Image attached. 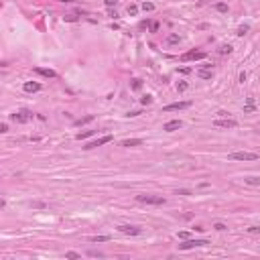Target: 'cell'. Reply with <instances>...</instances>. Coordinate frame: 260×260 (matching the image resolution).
<instances>
[{"label":"cell","mask_w":260,"mask_h":260,"mask_svg":"<svg viewBox=\"0 0 260 260\" xmlns=\"http://www.w3.org/2000/svg\"><path fill=\"white\" fill-rule=\"evenodd\" d=\"M138 203H146V205H165L167 199L161 195H136Z\"/></svg>","instance_id":"1"},{"label":"cell","mask_w":260,"mask_h":260,"mask_svg":"<svg viewBox=\"0 0 260 260\" xmlns=\"http://www.w3.org/2000/svg\"><path fill=\"white\" fill-rule=\"evenodd\" d=\"M228 158L230 161H256L258 155L256 152H232Z\"/></svg>","instance_id":"2"},{"label":"cell","mask_w":260,"mask_h":260,"mask_svg":"<svg viewBox=\"0 0 260 260\" xmlns=\"http://www.w3.org/2000/svg\"><path fill=\"white\" fill-rule=\"evenodd\" d=\"M114 140V136L112 134H106V136H100V138H96V140H92V142H88L83 148H96V146H102V144H106V142H112Z\"/></svg>","instance_id":"3"},{"label":"cell","mask_w":260,"mask_h":260,"mask_svg":"<svg viewBox=\"0 0 260 260\" xmlns=\"http://www.w3.org/2000/svg\"><path fill=\"white\" fill-rule=\"evenodd\" d=\"M209 244L207 240H187L183 244H179V250H191V248H197V246H205Z\"/></svg>","instance_id":"4"},{"label":"cell","mask_w":260,"mask_h":260,"mask_svg":"<svg viewBox=\"0 0 260 260\" xmlns=\"http://www.w3.org/2000/svg\"><path fill=\"white\" fill-rule=\"evenodd\" d=\"M10 118H12L14 122H18V124H25V122H28V120L33 118V114H31L28 110H21V112H16V114H12Z\"/></svg>","instance_id":"5"},{"label":"cell","mask_w":260,"mask_h":260,"mask_svg":"<svg viewBox=\"0 0 260 260\" xmlns=\"http://www.w3.org/2000/svg\"><path fill=\"white\" fill-rule=\"evenodd\" d=\"M215 128H236V120L232 118H218L215 122H213Z\"/></svg>","instance_id":"6"},{"label":"cell","mask_w":260,"mask_h":260,"mask_svg":"<svg viewBox=\"0 0 260 260\" xmlns=\"http://www.w3.org/2000/svg\"><path fill=\"white\" fill-rule=\"evenodd\" d=\"M118 232L126 234V236H140L142 230H140L138 226H118Z\"/></svg>","instance_id":"7"},{"label":"cell","mask_w":260,"mask_h":260,"mask_svg":"<svg viewBox=\"0 0 260 260\" xmlns=\"http://www.w3.org/2000/svg\"><path fill=\"white\" fill-rule=\"evenodd\" d=\"M191 59H205V53L203 51H189L181 57V61H191Z\"/></svg>","instance_id":"8"},{"label":"cell","mask_w":260,"mask_h":260,"mask_svg":"<svg viewBox=\"0 0 260 260\" xmlns=\"http://www.w3.org/2000/svg\"><path fill=\"white\" fill-rule=\"evenodd\" d=\"M191 106V102H177V104H169L165 106V112H175V110H185Z\"/></svg>","instance_id":"9"},{"label":"cell","mask_w":260,"mask_h":260,"mask_svg":"<svg viewBox=\"0 0 260 260\" xmlns=\"http://www.w3.org/2000/svg\"><path fill=\"white\" fill-rule=\"evenodd\" d=\"M181 126H183L181 120H169V122L163 126V130H167V132H175V130H179Z\"/></svg>","instance_id":"10"},{"label":"cell","mask_w":260,"mask_h":260,"mask_svg":"<svg viewBox=\"0 0 260 260\" xmlns=\"http://www.w3.org/2000/svg\"><path fill=\"white\" fill-rule=\"evenodd\" d=\"M22 89H25L27 94H35V92H39V89H41V83H39V82H27L25 85H22Z\"/></svg>","instance_id":"11"},{"label":"cell","mask_w":260,"mask_h":260,"mask_svg":"<svg viewBox=\"0 0 260 260\" xmlns=\"http://www.w3.org/2000/svg\"><path fill=\"white\" fill-rule=\"evenodd\" d=\"M35 73H39V75H43V77H49V79L57 77V73H55L53 69H45V67H35Z\"/></svg>","instance_id":"12"},{"label":"cell","mask_w":260,"mask_h":260,"mask_svg":"<svg viewBox=\"0 0 260 260\" xmlns=\"http://www.w3.org/2000/svg\"><path fill=\"white\" fill-rule=\"evenodd\" d=\"M142 144V138H126V140H122V146H126V148H130V146H140Z\"/></svg>","instance_id":"13"},{"label":"cell","mask_w":260,"mask_h":260,"mask_svg":"<svg viewBox=\"0 0 260 260\" xmlns=\"http://www.w3.org/2000/svg\"><path fill=\"white\" fill-rule=\"evenodd\" d=\"M197 75L201 77V79H212V77H213V73L209 71V69H199V71H197Z\"/></svg>","instance_id":"14"},{"label":"cell","mask_w":260,"mask_h":260,"mask_svg":"<svg viewBox=\"0 0 260 260\" xmlns=\"http://www.w3.org/2000/svg\"><path fill=\"white\" fill-rule=\"evenodd\" d=\"M92 134H96V130H85V132H79L77 134V140H83V138H88V136H92Z\"/></svg>","instance_id":"15"},{"label":"cell","mask_w":260,"mask_h":260,"mask_svg":"<svg viewBox=\"0 0 260 260\" xmlns=\"http://www.w3.org/2000/svg\"><path fill=\"white\" fill-rule=\"evenodd\" d=\"M248 31H250V25H242V27H238V37H244V35L248 33Z\"/></svg>","instance_id":"16"},{"label":"cell","mask_w":260,"mask_h":260,"mask_svg":"<svg viewBox=\"0 0 260 260\" xmlns=\"http://www.w3.org/2000/svg\"><path fill=\"white\" fill-rule=\"evenodd\" d=\"M244 183H248V185H260V179L258 177H244Z\"/></svg>","instance_id":"17"},{"label":"cell","mask_w":260,"mask_h":260,"mask_svg":"<svg viewBox=\"0 0 260 260\" xmlns=\"http://www.w3.org/2000/svg\"><path fill=\"white\" fill-rule=\"evenodd\" d=\"M140 8H142L144 12H152V10H155V4H152V2H142Z\"/></svg>","instance_id":"18"},{"label":"cell","mask_w":260,"mask_h":260,"mask_svg":"<svg viewBox=\"0 0 260 260\" xmlns=\"http://www.w3.org/2000/svg\"><path fill=\"white\" fill-rule=\"evenodd\" d=\"M110 236H92L89 238V242H108Z\"/></svg>","instance_id":"19"},{"label":"cell","mask_w":260,"mask_h":260,"mask_svg":"<svg viewBox=\"0 0 260 260\" xmlns=\"http://www.w3.org/2000/svg\"><path fill=\"white\" fill-rule=\"evenodd\" d=\"M219 53L222 55H230L232 53V45H222V47H219Z\"/></svg>","instance_id":"20"},{"label":"cell","mask_w":260,"mask_h":260,"mask_svg":"<svg viewBox=\"0 0 260 260\" xmlns=\"http://www.w3.org/2000/svg\"><path fill=\"white\" fill-rule=\"evenodd\" d=\"M254 112H256V106H254V104H246V106H244V114H254Z\"/></svg>","instance_id":"21"},{"label":"cell","mask_w":260,"mask_h":260,"mask_svg":"<svg viewBox=\"0 0 260 260\" xmlns=\"http://www.w3.org/2000/svg\"><path fill=\"white\" fill-rule=\"evenodd\" d=\"M92 120H94V116H92V114H89V116L82 118V120H77V122H75V126H82V124H88V122H92Z\"/></svg>","instance_id":"22"},{"label":"cell","mask_w":260,"mask_h":260,"mask_svg":"<svg viewBox=\"0 0 260 260\" xmlns=\"http://www.w3.org/2000/svg\"><path fill=\"white\" fill-rule=\"evenodd\" d=\"M128 14H130V16H136V14H138V6H136V4H128Z\"/></svg>","instance_id":"23"},{"label":"cell","mask_w":260,"mask_h":260,"mask_svg":"<svg viewBox=\"0 0 260 260\" xmlns=\"http://www.w3.org/2000/svg\"><path fill=\"white\" fill-rule=\"evenodd\" d=\"M140 104H142V106H148V104H152V96H148V94H146V96H142V98H140Z\"/></svg>","instance_id":"24"},{"label":"cell","mask_w":260,"mask_h":260,"mask_svg":"<svg viewBox=\"0 0 260 260\" xmlns=\"http://www.w3.org/2000/svg\"><path fill=\"white\" fill-rule=\"evenodd\" d=\"M215 8H218L219 12H228V4H226V2H218V4H215Z\"/></svg>","instance_id":"25"},{"label":"cell","mask_w":260,"mask_h":260,"mask_svg":"<svg viewBox=\"0 0 260 260\" xmlns=\"http://www.w3.org/2000/svg\"><path fill=\"white\" fill-rule=\"evenodd\" d=\"M142 88V82L140 79H132V89H140Z\"/></svg>","instance_id":"26"},{"label":"cell","mask_w":260,"mask_h":260,"mask_svg":"<svg viewBox=\"0 0 260 260\" xmlns=\"http://www.w3.org/2000/svg\"><path fill=\"white\" fill-rule=\"evenodd\" d=\"M181 41V39H179L177 35H169V43H171V45H175V43H179Z\"/></svg>","instance_id":"27"},{"label":"cell","mask_w":260,"mask_h":260,"mask_svg":"<svg viewBox=\"0 0 260 260\" xmlns=\"http://www.w3.org/2000/svg\"><path fill=\"white\" fill-rule=\"evenodd\" d=\"M248 232L250 234H260V226H250L248 228Z\"/></svg>","instance_id":"28"},{"label":"cell","mask_w":260,"mask_h":260,"mask_svg":"<svg viewBox=\"0 0 260 260\" xmlns=\"http://www.w3.org/2000/svg\"><path fill=\"white\" fill-rule=\"evenodd\" d=\"M215 230H218V232H224V230H226V226H224V224H222V222H218V224H215Z\"/></svg>","instance_id":"29"},{"label":"cell","mask_w":260,"mask_h":260,"mask_svg":"<svg viewBox=\"0 0 260 260\" xmlns=\"http://www.w3.org/2000/svg\"><path fill=\"white\" fill-rule=\"evenodd\" d=\"M104 4L108 8H112V6H116V0H104Z\"/></svg>","instance_id":"30"},{"label":"cell","mask_w":260,"mask_h":260,"mask_svg":"<svg viewBox=\"0 0 260 260\" xmlns=\"http://www.w3.org/2000/svg\"><path fill=\"white\" fill-rule=\"evenodd\" d=\"M65 258H79V254L77 252H67L65 254Z\"/></svg>","instance_id":"31"},{"label":"cell","mask_w":260,"mask_h":260,"mask_svg":"<svg viewBox=\"0 0 260 260\" xmlns=\"http://www.w3.org/2000/svg\"><path fill=\"white\" fill-rule=\"evenodd\" d=\"M179 238L181 240H189V232H179Z\"/></svg>","instance_id":"32"},{"label":"cell","mask_w":260,"mask_h":260,"mask_svg":"<svg viewBox=\"0 0 260 260\" xmlns=\"http://www.w3.org/2000/svg\"><path fill=\"white\" fill-rule=\"evenodd\" d=\"M177 89H179V92H185V89H187V83H185V82H181V83L177 85Z\"/></svg>","instance_id":"33"},{"label":"cell","mask_w":260,"mask_h":260,"mask_svg":"<svg viewBox=\"0 0 260 260\" xmlns=\"http://www.w3.org/2000/svg\"><path fill=\"white\" fill-rule=\"evenodd\" d=\"M151 31H152V33H157V31H158V22H152V25H151Z\"/></svg>","instance_id":"34"},{"label":"cell","mask_w":260,"mask_h":260,"mask_svg":"<svg viewBox=\"0 0 260 260\" xmlns=\"http://www.w3.org/2000/svg\"><path fill=\"white\" fill-rule=\"evenodd\" d=\"M177 195H189V191L187 189H177Z\"/></svg>","instance_id":"35"},{"label":"cell","mask_w":260,"mask_h":260,"mask_svg":"<svg viewBox=\"0 0 260 260\" xmlns=\"http://www.w3.org/2000/svg\"><path fill=\"white\" fill-rule=\"evenodd\" d=\"M240 82H242V83L246 82V71H242V73H240Z\"/></svg>","instance_id":"36"}]
</instances>
